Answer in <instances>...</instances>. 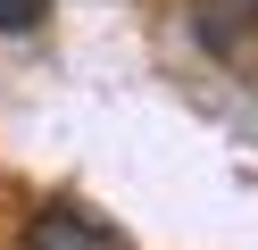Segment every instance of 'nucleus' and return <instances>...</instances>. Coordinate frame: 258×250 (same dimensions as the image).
Segmentation results:
<instances>
[{
    "mask_svg": "<svg viewBox=\"0 0 258 250\" xmlns=\"http://www.w3.org/2000/svg\"><path fill=\"white\" fill-rule=\"evenodd\" d=\"M17 250H117V233H108L92 209H42Z\"/></svg>",
    "mask_w": 258,
    "mask_h": 250,
    "instance_id": "obj_1",
    "label": "nucleus"
},
{
    "mask_svg": "<svg viewBox=\"0 0 258 250\" xmlns=\"http://www.w3.org/2000/svg\"><path fill=\"white\" fill-rule=\"evenodd\" d=\"M250 25H258V0H191V33H200L217 59H233Z\"/></svg>",
    "mask_w": 258,
    "mask_h": 250,
    "instance_id": "obj_2",
    "label": "nucleus"
},
{
    "mask_svg": "<svg viewBox=\"0 0 258 250\" xmlns=\"http://www.w3.org/2000/svg\"><path fill=\"white\" fill-rule=\"evenodd\" d=\"M50 0H0V33H34Z\"/></svg>",
    "mask_w": 258,
    "mask_h": 250,
    "instance_id": "obj_3",
    "label": "nucleus"
}]
</instances>
